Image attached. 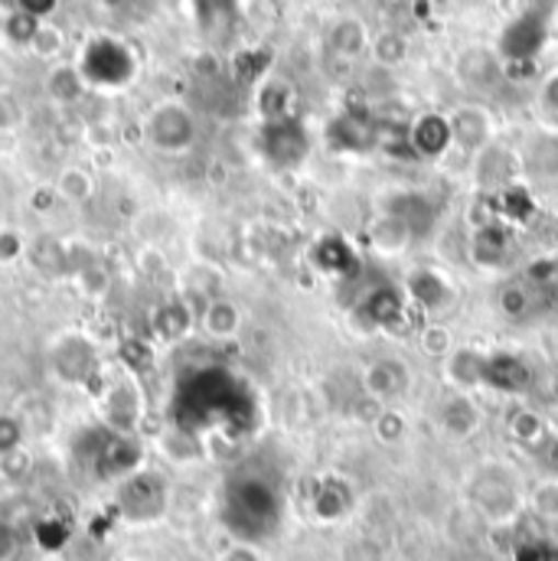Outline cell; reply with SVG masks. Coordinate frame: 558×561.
Segmentation results:
<instances>
[{
  "instance_id": "cell-39",
  "label": "cell",
  "mask_w": 558,
  "mask_h": 561,
  "mask_svg": "<svg viewBox=\"0 0 558 561\" xmlns=\"http://www.w3.org/2000/svg\"><path fill=\"white\" fill-rule=\"evenodd\" d=\"M20 252H23V242H20L13 232H0V265L13 262Z\"/></svg>"
},
{
  "instance_id": "cell-26",
  "label": "cell",
  "mask_w": 558,
  "mask_h": 561,
  "mask_svg": "<svg viewBox=\"0 0 558 561\" xmlns=\"http://www.w3.org/2000/svg\"><path fill=\"white\" fill-rule=\"evenodd\" d=\"M497 310L506 320H523L533 313V290L526 280H506L497 294Z\"/></svg>"
},
{
  "instance_id": "cell-1",
  "label": "cell",
  "mask_w": 558,
  "mask_h": 561,
  "mask_svg": "<svg viewBox=\"0 0 558 561\" xmlns=\"http://www.w3.org/2000/svg\"><path fill=\"white\" fill-rule=\"evenodd\" d=\"M284 519V496L278 483L262 473H239L226 490V523L246 542L255 546L275 536Z\"/></svg>"
},
{
  "instance_id": "cell-18",
  "label": "cell",
  "mask_w": 558,
  "mask_h": 561,
  "mask_svg": "<svg viewBox=\"0 0 558 561\" xmlns=\"http://www.w3.org/2000/svg\"><path fill=\"white\" fill-rule=\"evenodd\" d=\"M520 170H523L520 157L506 153L503 147H493V144H490L487 150L477 153V183H480L483 190L503 193V190L516 186V173H520Z\"/></svg>"
},
{
  "instance_id": "cell-44",
  "label": "cell",
  "mask_w": 558,
  "mask_h": 561,
  "mask_svg": "<svg viewBox=\"0 0 558 561\" xmlns=\"http://www.w3.org/2000/svg\"><path fill=\"white\" fill-rule=\"evenodd\" d=\"M553 396L558 399V373H556V379H553Z\"/></svg>"
},
{
  "instance_id": "cell-23",
  "label": "cell",
  "mask_w": 558,
  "mask_h": 561,
  "mask_svg": "<svg viewBox=\"0 0 558 561\" xmlns=\"http://www.w3.org/2000/svg\"><path fill=\"white\" fill-rule=\"evenodd\" d=\"M470 252H474V255H477V262H480V265H487V268L503 265V262H506V252H510V232H506V226H497V222L480 226V229H477V236H474Z\"/></svg>"
},
{
  "instance_id": "cell-34",
  "label": "cell",
  "mask_w": 558,
  "mask_h": 561,
  "mask_svg": "<svg viewBox=\"0 0 558 561\" xmlns=\"http://www.w3.org/2000/svg\"><path fill=\"white\" fill-rule=\"evenodd\" d=\"M49 92H53L56 99H62V102H72V99L79 95V76H76L72 69H59V72H53V79H49Z\"/></svg>"
},
{
  "instance_id": "cell-42",
  "label": "cell",
  "mask_w": 558,
  "mask_h": 561,
  "mask_svg": "<svg viewBox=\"0 0 558 561\" xmlns=\"http://www.w3.org/2000/svg\"><path fill=\"white\" fill-rule=\"evenodd\" d=\"M223 561H262V559H259V552H255L252 546L239 542V546H232V549L223 556Z\"/></svg>"
},
{
  "instance_id": "cell-19",
  "label": "cell",
  "mask_w": 558,
  "mask_h": 561,
  "mask_svg": "<svg viewBox=\"0 0 558 561\" xmlns=\"http://www.w3.org/2000/svg\"><path fill=\"white\" fill-rule=\"evenodd\" d=\"M330 144L337 150H353L363 153L373 144H379V125L360 112H343L333 125H330Z\"/></svg>"
},
{
  "instance_id": "cell-17",
  "label": "cell",
  "mask_w": 558,
  "mask_h": 561,
  "mask_svg": "<svg viewBox=\"0 0 558 561\" xmlns=\"http://www.w3.org/2000/svg\"><path fill=\"white\" fill-rule=\"evenodd\" d=\"M406 310H409L406 290L402 287H392V284H379L363 300V317L373 327H379V330H396L406 320Z\"/></svg>"
},
{
  "instance_id": "cell-45",
  "label": "cell",
  "mask_w": 558,
  "mask_h": 561,
  "mask_svg": "<svg viewBox=\"0 0 558 561\" xmlns=\"http://www.w3.org/2000/svg\"><path fill=\"white\" fill-rule=\"evenodd\" d=\"M553 343H556V353H558V327H556V336H553Z\"/></svg>"
},
{
  "instance_id": "cell-5",
  "label": "cell",
  "mask_w": 558,
  "mask_h": 561,
  "mask_svg": "<svg viewBox=\"0 0 558 561\" xmlns=\"http://www.w3.org/2000/svg\"><path fill=\"white\" fill-rule=\"evenodd\" d=\"M360 386H363L366 399L389 405V402H396V399H402V396L409 392V386H412V369H409L402 359H396V356H383V359H373V363L363 369Z\"/></svg>"
},
{
  "instance_id": "cell-20",
  "label": "cell",
  "mask_w": 558,
  "mask_h": 561,
  "mask_svg": "<svg viewBox=\"0 0 558 561\" xmlns=\"http://www.w3.org/2000/svg\"><path fill=\"white\" fill-rule=\"evenodd\" d=\"M327 43H330V49H333L337 56L356 59V56H363V53L369 49L373 39H369V30H366L363 20H356V16H340V20L330 26Z\"/></svg>"
},
{
  "instance_id": "cell-13",
  "label": "cell",
  "mask_w": 558,
  "mask_h": 561,
  "mask_svg": "<svg viewBox=\"0 0 558 561\" xmlns=\"http://www.w3.org/2000/svg\"><path fill=\"white\" fill-rule=\"evenodd\" d=\"M444 379L454 392H477L483 389V373H487V353L477 346H454L444 359Z\"/></svg>"
},
{
  "instance_id": "cell-15",
  "label": "cell",
  "mask_w": 558,
  "mask_h": 561,
  "mask_svg": "<svg viewBox=\"0 0 558 561\" xmlns=\"http://www.w3.org/2000/svg\"><path fill=\"white\" fill-rule=\"evenodd\" d=\"M409 147H412L419 157H428V160L444 157V153L454 147L447 115H441V112H424V115H419V118L409 125Z\"/></svg>"
},
{
  "instance_id": "cell-36",
  "label": "cell",
  "mask_w": 558,
  "mask_h": 561,
  "mask_svg": "<svg viewBox=\"0 0 558 561\" xmlns=\"http://www.w3.org/2000/svg\"><path fill=\"white\" fill-rule=\"evenodd\" d=\"M520 561H558V542H549V539L526 542L520 549Z\"/></svg>"
},
{
  "instance_id": "cell-38",
  "label": "cell",
  "mask_w": 558,
  "mask_h": 561,
  "mask_svg": "<svg viewBox=\"0 0 558 561\" xmlns=\"http://www.w3.org/2000/svg\"><path fill=\"white\" fill-rule=\"evenodd\" d=\"M20 125V105L13 102V95L0 92V131H10Z\"/></svg>"
},
{
  "instance_id": "cell-41",
  "label": "cell",
  "mask_w": 558,
  "mask_h": 561,
  "mask_svg": "<svg viewBox=\"0 0 558 561\" xmlns=\"http://www.w3.org/2000/svg\"><path fill=\"white\" fill-rule=\"evenodd\" d=\"M53 7H56V0H20V10L30 13V16H36V20H39L43 13H49Z\"/></svg>"
},
{
  "instance_id": "cell-22",
  "label": "cell",
  "mask_w": 558,
  "mask_h": 561,
  "mask_svg": "<svg viewBox=\"0 0 558 561\" xmlns=\"http://www.w3.org/2000/svg\"><path fill=\"white\" fill-rule=\"evenodd\" d=\"M506 434H510L520 447L539 450V447L549 440V421L543 419L536 409H516V412H510V419H506Z\"/></svg>"
},
{
  "instance_id": "cell-3",
  "label": "cell",
  "mask_w": 558,
  "mask_h": 561,
  "mask_svg": "<svg viewBox=\"0 0 558 561\" xmlns=\"http://www.w3.org/2000/svg\"><path fill=\"white\" fill-rule=\"evenodd\" d=\"M549 20L553 10L549 7H526L520 16L510 20V26L500 36V59L503 66L513 62H533L549 36Z\"/></svg>"
},
{
  "instance_id": "cell-29",
  "label": "cell",
  "mask_w": 558,
  "mask_h": 561,
  "mask_svg": "<svg viewBox=\"0 0 558 561\" xmlns=\"http://www.w3.org/2000/svg\"><path fill=\"white\" fill-rule=\"evenodd\" d=\"M373 431H376V437H379L383 444H399V440H406V434H409V421H406V415H402L399 409H383V412H376V419H373Z\"/></svg>"
},
{
  "instance_id": "cell-37",
  "label": "cell",
  "mask_w": 558,
  "mask_h": 561,
  "mask_svg": "<svg viewBox=\"0 0 558 561\" xmlns=\"http://www.w3.org/2000/svg\"><path fill=\"white\" fill-rule=\"evenodd\" d=\"M539 102H543V108L558 118V69L556 72H549L546 79H543V89H539Z\"/></svg>"
},
{
  "instance_id": "cell-16",
  "label": "cell",
  "mask_w": 558,
  "mask_h": 561,
  "mask_svg": "<svg viewBox=\"0 0 558 561\" xmlns=\"http://www.w3.org/2000/svg\"><path fill=\"white\" fill-rule=\"evenodd\" d=\"M366 236H369V249L376 255H383V259H399L415 242V229L406 219H399V216H392L386 209H383V216L376 222H369Z\"/></svg>"
},
{
  "instance_id": "cell-27",
  "label": "cell",
  "mask_w": 558,
  "mask_h": 561,
  "mask_svg": "<svg viewBox=\"0 0 558 561\" xmlns=\"http://www.w3.org/2000/svg\"><path fill=\"white\" fill-rule=\"evenodd\" d=\"M526 510H533L539 519H558V477L546 473L533 490L526 493Z\"/></svg>"
},
{
  "instance_id": "cell-4",
  "label": "cell",
  "mask_w": 558,
  "mask_h": 561,
  "mask_svg": "<svg viewBox=\"0 0 558 561\" xmlns=\"http://www.w3.org/2000/svg\"><path fill=\"white\" fill-rule=\"evenodd\" d=\"M353 506H356V493H353L350 480L340 473H323L310 490V513L323 526H337V523L350 519Z\"/></svg>"
},
{
  "instance_id": "cell-30",
  "label": "cell",
  "mask_w": 558,
  "mask_h": 561,
  "mask_svg": "<svg viewBox=\"0 0 558 561\" xmlns=\"http://www.w3.org/2000/svg\"><path fill=\"white\" fill-rule=\"evenodd\" d=\"M262 112L269 122H281V118H291V89L284 82H269L262 89V99H259Z\"/></svg>"
},
{
  "instance_id": "cell-8",
  "label": "cell",
  "mask_w": 558,
  "mask_h": 561,
  "mask_svg": "<svg viewBox=\"0 0 558 561\" xmlns=\"http://www.w3.org/2000/svg\"><path fill=\"white\" fill-rule=\"evenodd\" d=\"M147 138L160 150H186L196 138L193 115L183 105H160L147 122Z\"/></svg>"
},
{
  "instance_id": "cell-24",
  "label": "cell",
  "mask_w": 558,
  "mask_h": 561,
  "mask_svg": "<svg viewBox=\"0 0 558 561\" xmlns=\"http://www.w3.org/2000/svg\"><path fill=\"white\" fill-rule=\"evenodd\" d=\"M239 327H242V313H239V307L232 300L216 297V300L206 304V310H203V330L213 340H229V336L239 333Z\"/></svg>"
},
{
  "instance_id": "cell-9",
  "label": "cell",
  "mask_w": 558,
  "mask_h": 561,
  "mask_svg": "<svg viewBox=\"0 0 558 561\" xmlns=\"http://www.w3.org/2000/svg\"><path fill=\"white\" fill-rule=\"evenodd\" d=\"M451 138H454V147L467 150V153H480L490 147V138H493V118L483 105H457L451 115Z\"/></svg>"
},
{
  "instance_id": "cell-28",
  "label": "cell",
  "mask_w": 558,
  "mask_h": 561,
  "mask_svg": "<svg viewBox=\"0 0 558 561\" xmlns=\"http://www.w3.org/2000/svg\"><path fill=\"white\" fill-rule=\"evenodd\" d=\"M369 49H373L376 62H379V66H386V69L402 66V62H406V56H409V43H406V36H402V33H392V30L379 33V36L369 43Z\"/></svg>"
},
{
  "instance_id": "cell-6",
  "label": "cell",
  "mask_w": 558,
  "mask_h": 561,
  "mask_svg": "<svg viewBox=\"0 0 558 561\" xmlns=\"http://www.w3.org/2000/svg\"><path fill=\"white\" fill-rule=\"evenodd\" d=\"M118 503H122L125 519H132V523H150L167 506V483L157 473H138V477H132L122 486Z\"/></svg>"
},
{
  "instance_id": "cell-2",
  "label": "cell",
  "mask_w": 558,
  "mask_h": 561,
  "mask_svg": "<svg viewBox=\"0 0 558 561\" xmlns=\"http://www.w3.org/2000/svg\"><path fill=\"white\" fill-rule=\"evenodd\" d=\"M467 500L480 513V519L497 529L513 526L526 513V490L520 477L506 463H497V460H487L470 473Z\"/></svg>"
},
{
  "instance_id": "cell-21",
  "label": "cell",
  "mask_w": 558,
  "mask_h": 561,
  "mask_svg": "<svg viewBox=\"0 0 558 561\" xmlns=\"http://www.w3.org/2000/svg\"><path fill=\"white\" fill-rule=\"evenodd\" d=\"M520 163L536 180H558V135H536L526 144Z\"/></svg>"
},
{
  "instance_id": "cell-25",
  "label": "cell",
  "mask_w": 558,
  "mask_h": 561,
  "mask_svg": "<svg viewBox=\"0 0 558 561\" xmlns=\"http://www.w3.org/2000/svg\"><path fill=\"white\" fill-rule=\"evenodd\" d=\"M314 262H317V268L323 272V275H350L353 272V249L343 242V239H337V236H327L317 249H314Z\"/></svg>"
},
{
  "instance_id": "cell-43",
  "label": "cell",
  "mask_w": 558,
  "mask_h": 561,
  "mask_svg": "<svg viewBox=\"0 0 558 561\" xmlns=\"http://www.w3.org/2000/svg\"><path fill=\"white\" fill-rule=\"evenodd\" d=\"M553 216H556V219H558V193H556V196H553Z\"/></svg>"
},
{
  "instance_id": "cell-7",
  "label": "cell",
  "mask_w": 558,
  "mask_h": 561,
  "mask_svg": "<svg viewBox=\"0 0 558 561\" xmlns=\"http://www.w3.org/2000/svg\"><path fill=\"white\" fill-rule=\"evenodd\" d=\"M503 59L500 53L487 49V46H467L457 53L454 59V76L460 79L464 89H474V92H487L500 82L503 76Z\"/></svg>"
},
{
  "instance_id": "cell-31",
  "label": "cell",
  "mask_w": 558,
  "mask_h": 561,
  "mask_svg": "<svg viewBox=\"0 0 558 561\" xmlns=\"http://www.w3.org/2000/svg\"><path fill=\"white\" fill-rule=\"evenodd\" d=\"M419 346L421 353L434 356V359H444L451 350H454V340H451V330L441 327V323H428L419 330Z\"/></svg>"
},
{
  "instance_id": "cell-10",
  "label": "cell",
  "mask_w": 558,
  "mask_h": 561,
  "mask_svg": "<svg viewBox=\"0 0 558 561\" xmlns=\"http://www.w3.org/2000/svg\"><path fill=\"white\" fill-rule=\"evenodd\" d=\"M262 147H265V153H269L272 163H278V167H297L307 157L310 140H307V131L300 128V122L281 118V122H269L265 125Z\"/></svg>"
},
{
  "instance_id": "cell-12",
  "label": "cell",
  "mask_w": 558,
  "mask_h": 561,
  "mask_svg": "<svg viewBox=\"0 0 558 561\" xmlns=\"http://www.w3.org/2000/svg\"><path fill=\"white\" fill-rule=\"evenodd\" d=\"M402 290H406V300L409 304H415V307L428 310V313L447 310L454 304V297H457L454 284L444 278L441 272H434V268H415V272H409Z\"/></svg>"
},
{
  "instance_id": "cell-32",
  "label": "cell",
  "mask_w": 558,
  "mask_h": 561,
  "mask_svg": "<svg viewBox=\"0 0 558 561\" xmlns=\"http://www.w3.org/2000/svg\"><path fill=\"white\" fill-rule=\"evenodd\" d=\"M340 561H386V552L376 539H366V536H356L343 546Z\"/></svg>"
},
{
  "instance_id": "cell-33",
  "label": "cell",
  "mask_w": 558,
  "mask_h": 561,
  "mask_svg": "<svg viewBox=\"0 0 558 561\" xmlns=\"http://www.w3.org/2000/svg\"><path fill=\"white\" fill-rule=\"evenodd\" d=\"M30 46H33L39 56H56V53L62 49V33H59L56 26L39 23V30H36V33H33V39H30Z\"/></svg>"
},
{
  "instance_id": "cell-35",
  "label": "cell",
  "mask_w": 558,
  "mask_h": 561,
  "mask_svg": "<svg viewBox=\"0 0 558 561\" xmlns=\"http://www.w3.org/2000/svg\"><path fill=\"white\" fill-rule=\"evenodd\" d=\"M62 193L69 199H86L92 193V180L82 173V170H66L62 173Z\"/></svg>"
},
{
  "instance_id": "cell-40",
  "label": "cell",
  "mask_w": 558,
  "mask_h": 561,
  "mask_svg": "<svg viewBox=\"0 0 558 561\" xmlns=\"http://www.w3.org/2000/svg\"><path fill=\"white\" fill-rule=\"evenodd\" d=\"M539 450H543V460H546L549 473H553V477H558V434H556V437L549 434V440H546V444H543Z\"/></svg>"
},
{
  "instance_id": "cell-11",
  "label": "cell",
  "mask_w": 558,
  "mask_h": 561,
  "mask_svg": "<svg viewBox=\"0 0 558 561\" xmlns=\"http://www.w3.org/2000/svg\"><path fill=\"white\" fill-rule=\"evenodd\" d=\"M437 421H441V431L451 437V440H470L480 424H483V412L477 405V399L470 392H447L444 402L437 405Z\"/></svg>"
},
{
  "instance_id": "cell-14",
  "label": "cell",
  "mask_w": 558,
  "mask_h": 561,
  "mask_svg": "<svg viewBox=\"0 0 558 561\" xmlns=\"http://www.w3.org/2000/svg\"><path fill=\"white\" fill-rule=\"evenodd\" d=\"M533 386V369L513 356V353H487V373H483V389L506 392V396H523Z\"/></svg>"
}]
</instances>
